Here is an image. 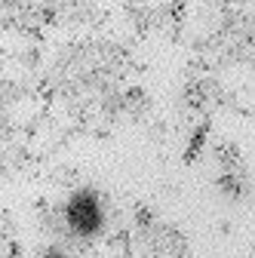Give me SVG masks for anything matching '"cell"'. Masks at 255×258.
Wrapping results in <instances>:
<instances>
[{"instance_id":"obj_2","label":"cell","mask_w":255,"mask_h":258,"mask_svg":"<svg viewBox=\"0 0 255 258\" xmlns=\"http://www.w3.org/2000/svg\"><path fill=\"white\" fill-rule=\"evenodd\" d=\"M40 258H71V255H68L65 249H46V252H43Z\"/></svg>"},{"instance_id":"obj_1","label":"cell","mask_w":255,"mask_h":258,"mask_svg":"<svg viewBox=\"0 0 255 258\" xmlns=\"http://www.w3.org/2000/svg\"><path fill=\"white\" fill-rule=\"evenodd\" d=\"M65 224L80 240L99 237L102 228H105V203H102V197L92 187L74 190L68 197V203H65Z\"/></svg>"}]
</instances>
